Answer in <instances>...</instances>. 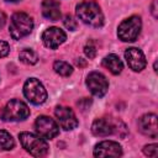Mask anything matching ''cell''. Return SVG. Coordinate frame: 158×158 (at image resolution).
<instances>
[{
    "instance_id": "cell-1",
    "label": "cell",
    "mask_w": 158,
    "mask_h": 158,
    "mask_svg": "<svg viewBox=\"0 0 158 158\" xmlns=\"http://www.w3.org/2000/svg\"><path fill=\"white\" fill-rule=\"evenodd\" d=\"M78 19L91 27H101L104 25V15L100 6L91 0L81 1L75 7Z\"/></svg>"
},
{
    "instance_id": "cell-2",
    "label": "cell",
    "mask_w": 158,
    "mask_h": 158,
    "mask_svg": "<svg viewBox=\"0 0 158 158\" xmlns=\"http://www.w3.org/2000/svg\"><path fill=\"white\" fill-rule=\"evenodd\" d=\"M91 132L98 137H107L111 135H117L120 137H125L126 126L120 120H112L109 117L96 118L91 125Z\"/></svg>"
},
{
    "instance_id": "cell-3",
    "label": "cell",
    "mask_w": 158,
    "mask_h": 158,
    "mask_svg": "<svg viewBox=\"0 0 158 158\" xmlns=\"http://www.w3.org/2000/svg\"><path fill=\"white\" fill-rule=\"evenodd\" d=\"M33 30V20L26 12H15L11 16L9 32L14 40H21L28 36Z\"/></svg>"
},
{
    "instance_id": "cell-4",
    "label": "cell",
    "mask_w": 158,
    "mask_h": 158,
    "mask_svg": "<svg viewBox=\"0 0 158 158\" xmlns=\"http://www.w3.org/2000/svg\"><path fill=\"white\" fill-rule=\"evenodd\" d=\"M21 146L33 157H44L48 153V144L43 137L31 132H21L19 135Z\"/></svg>"
},
{
    "instance_id": "cell-5",
    "label": "cell",
    "mask_w": 158,
    "mask_h": 158,
    "mask_svg": "<svg viewBox=\"0 0 158 158\" xmlns=\"http://www.w3.org/2000/svg\"><path fill=\"white\" fill-rule=\"evenodd\" d=\"M30 116L28 106L17 99L10 100L0 111V117L4 121H23Z\"/></svg>"
},
{
    "instance_id": "cell-6",
    "label": "cell",
    "mask_w": 158,
    "mask_h": 158,
    "mask_svg": "<svg viewBox=\"0 0 158 158\" xmlns=\"http://www.w3.org/2000/svg\"><path fill=\"white\" fill-rule=\"evenodd\" d=\"M142 27L141 17L137 15L130 16L128 19L123 20L117 28V36L123 42H133L138 37Z\"/></svg>"
},
{
    "instance_id": "cell-7",
    "label": "cell",
    "mask_w": 158,
    "mask_h": 158,
    "mask_svg": "<svg viewBox=\"0 0 158 158\" xmlns=\"http://www.w3.org/2000/svg\"><path fill=\"white\" fill-rule=\"evenodd\" d=\"M23 95L33 105H41L47 100V90L43 84L36 79L30 78L23 84Z\"/></svg>"
},
{
    "instance_id": "cell-8",
    "label": "cell",
    "mask_w": 158,
    "mask_h": 158,
    "mask_svg": "<svg viewBox=\"0 0 158 158\" xmlns=\"http://www.w3.org/2000/svg\"><path fill=\"white\" fill-rule=\"evenodd\" d=\"M35 130L38 136L43 137L44 139H52L59 133V126L57 122L48 117V116H38L35 121Z\"/></svg>"
},
{
    "instance_id": "cell-9",
    "label": "cell",
    "mask_w": 158,
    "mask_h": 158,
    "mask_svg": "<svg viewBox=\"0 0 158 158\" xmlns=\"http://www.w3.org/2000/svg\"><path fill=\"white\" fill-rule=\"evenodd\" d=\"M86 86L94 96L102 98L109 89V81L106 77L99 72H91L86 77Z\"/></svg>"
},
{
    "instance_id": "cell-10",
    "label": "cell",
    "mask_w": 158,
    "mask_h": 158,
    "mask_svg": "<svg viewBox=\"0 0 158 158\" xmlns=\"http://www.w3.org/2000/svg\"><path fill=\"white\" fill-rule=\"evenodd\" d=\"M67 40V35L59 27H48L42 33V42L49 49H57Z\"/></svg>"
},
{
    "instance_id": "cell-11",
    "label": "cell",
    "mask_w": 158,
    "mask_h": 158,
    "mask_svg": "<svg viewBox=\"0 0 158 158\" xmlns=\"http://www.w3.org/2000/svg\"><path fill=\"white\" fill-rule=\"evenodd\" d=\"M54 115H56L60 127L65 131L74 130L79 123L73 110L67 107V106H57L54 109Z\"/></svg>"
},
{
    "instance_id": "cell-12",
    "label": "cell",
    "mask_w": 158,
    "mask_h": 158,
    "mask_svg": "<svg viewBox=\"0 0 158 158\" xmlns=\"http://www.w3.org/2000/svg\"><path fill=\"white\" fill-rule=\"evenodd\" d=\"M138 130L142 135L151 138L158 137V123L156 114H144L138 118Z\"/></svg>"
},
{
    "instance_id": "cell-13",
    "label": "cell",
    "mask_w": 158,
    "mask_h": 158,
    "mask_svg": "<svg viewBox=\"0 0 158 158\" xmlns=\"http://www.w3.org/2000/svg\"><path fill=\"white\" fill-rule=\"evenodd\" d=\"M125 59H126L128 67L133 72L143 70L146 64H147L143 52L139 48H136V47H131V48H127L125 51Z\"/></svg>"
},
{
    "instance_id": "cell-14",
    "label": "cell",
    "mask_w": 158,
    "mask_h": 158,
    "mask_svg": "<svg viewBox=\"0 0 158 158\" xmlns=\"http://www.w3.org/2000/svg\"><path fill=\"white\" fill-rule=\"evenodd\" d=\"M95 157H120L122 156L121 146L115 141H102L94 147Z\"/></svg>"
},
{
    "instance_id": "cell-15",
    "label": "cell",
    "mask_w": 158,
    "mask_h": 158,
    "mask_svg": "<svg viewBox=\"0 0 158 158\" xmlns=\"http://www.w3.org/2000/svg\"><path fill=\"white\" fill-rule=\"evenodd\" d=\"M42 15L49 21H57L60 17V5L57 0H42Z\"/></svg>"
},
{
    "instance_id": "cell-16",
    "label": "cell",
    "mask_w": 158,
    "mask_h": 158,
    "mask_svg": "<svg viewBox=\"0 0 158 158\" xmlns=\"http://www.w3.org/2000/svg\"><path fill=\"white\" fill-rule=\"evenodd\" d=\"M101 64H102L104 68H106L110 73H112V74H115V75L120 74V73L122 72V69H123V64H122L121 59L118 58V56H116V54H114V53L107 54V56L102 59V63H101Z\"/></svg>"
},
{
    "instance_id": "cell-17",
    "label": "cell",
    "mask_w": 158,
    "mask_h": 158,
    "mask_svg": "<svg viewBox=\"0 0 158 158\" xmlns=\"http://www.w3.org/2000/svg\"><path fill=\"white\" fill-rule=\"evenodd\" d=\"M19 58H20V60H21L22 63H25V64H30V65L36 64L37 60H38V56H37V53H36L35 51L30 49V48H25V49H22V51L20 52V54H19Z\"/></svg>"
},
{
    "instance_id": "cell-18",
    "label": "cell",
    "mask_w": 158,
    "mask_h": 158,
    "mask_svg": "<svg viewBox=\"0 0 158 158\" xmlns=\"http://www.w3.org/2000/svg\"><path fill=\"white\" fill-rule=\"evenodd\" d=\"M14 146H15V141L12 136L5 130H0V149L10 151L14 148Z\"/></svg>"
},
{
    "instance_id": "cell-19",
    "label": "cell",
    "mask_w": 158,
    "mask_h": 158,
    "mask_svg": "<svg viewBox=\"0 0 158 158\" xmlns=\"http://www.w3.org/2000/svg\"><path fill=\"white\" fill-rule=\"evenodd\" d=\"M53 69L57 74H59L62 77H69L73 73L72 65L67 62H63V60H56L53 63Z\"/></svg>"
},
{
    "instance_id": "cell-20",
    "label": "cell",
    "mask_w": 158,
    "mask_h": 158,
    "mask_svg": "<svg viewBox=\"0 0 158 158\" xmlns=\"http://www.w3.org/2000/svg\"><path fill=\"white\" fill-rule=\"evenodd\" d=\"M84 53L89 59H93L96 56V46L94 43V41H89L85 47H84Z\"/></svg>"
},
{
    "instance_id": "cell-21",
    "label": "cell",
    "mask_w": 158,
    "mask_h": 158,
    "mask_svg": "<svg viewBox=\"0 0 158 158\" xmlns=\"http://www.w3.org/2000/svg\"><path fill=\"white\" fill-rule=\"evenodd\" d=\"M143 153L148 157H157L158 156V144L152 143L143 147Z\"/></svg>"
},
{
    "instance_id": "cell-22",
    "label": "cell",
    "mask_w": 158,
    "mask_h": 158,
    "mask_svg": "<svg viewBox=\"0 0 158 158\" xmlns=\"http://www.w3.org/2000/svg\"><path fill=\"white\" fill-rule=\"evenodd\" d=\"M63 23H64V26H65L68 30H70V31L77 30V21H75L70 15H67V16L64 17Z\"/></svg>"
},
{
    "instance_id": "cell-23",
    "label": "cell",
    "mask_w": 158,
    "mask_h": 158,
    "mask_svg": "<svg viewBox=\"0 0 158 158\" xmlns=\"http://www.w3.org/2000/svg\"><path fill=\"white\" fill-rule=\"evenodd\" d=\"M10 53V46L5 41H0V58L6 57Z\"/></svg>"
},
{
    "instance_id": "cell-24",
    "label": "cell",
    "mask_w": 158,
    "mask_h": 158,
    "mask_svg": "<svg viewBox=\"0 0 158 158\" xmlns=\"http://www.w3.org/2000/svg\"><path fill=\"white\" fill-rule=\"evenodd\" d=\"M5 22H6V15L2 11H0V27H2Z\"/></svg>"
},
{
    "instance_id": "cell-25",
    "label": "cell",
    "mask_w": 158,
    "mask_h": 158,
    "mask_svg": "<svg viewBox=\"0 0 158 158\" xmlns=\"http://www.w3.org/2000/svg\"><path fill=\"white\" fill-rule=\"evenodd\" d=\"M156 5H157V1L154 0V1L152 2V5H151V7H152V10H151V11H152V14H153V16H154V17H157V11H156Z\"/></svg>"
},
{
    "instance_id": "cell-26",
    "label": "cell",
    "mask_w": 158,
    "mask_h": 158,
    "mask_svg": "<svg viewBox=\"0 0 158 158\" xmlns=\"http://www.w3.org/2000/svg\"><path fill=\"white\" fill-rule=\"evenodd\" d=\"M5 1H7V2H19L21 0H5Z\"/></svg>"
}]
</instances>
